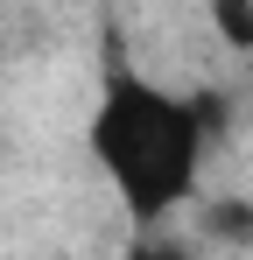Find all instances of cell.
<instances>
[{
  "label": "cell",
  "instance_id": "7a4b0ae2",
  "mask_svg": "<svg viewBox=\"0 0 253 260\" xmlns=\"http://www.w3.org/2000/svg\"><path fill=\"white\" fill-rule=\"evenodd\" d=\"M204 232L225 246H253V197H218L204 211Z\"/></svg>",
  "mask_w": 253,
  "mask_h": 260
},
{
  "label": "cell",
  "instance_id": "3957f363",
  "mask_svg": "<svg viewBox=\"0 0 253 260\" xmlns=\"http://www.w3.org/2000/svg\"><path fill=\"white\" fill-rule=\"evenodd\" d=\"M204 7H211V28H218V43L253 49V0H204Z\"/></svg>",
  "mask_w": 253,
  "mask_h": 260
},
{
  "label": "cell",
  "instance_id": "6da1fadb",
  "mask_svg": "<svg viewBox=\"0 0 253 260\" xmlns=\"http://www.w3.org/2000/svg\"><path fill=\"white\" fill-rule=\"evenodd\" d=\"M91 155H99V169L113 176V190L126 197V211L141 225H155V218H169L197 190L204 134H197L190 99L148 85L134 71H113L99 113H91Z\"/></svg>",
  "mask_w": 253,
  "mask_h": 260
},
{
  "label": "cell",
  "instance_id": "277c9868",
  "mask_svg": "<svg viewBox=\"0 0 253 260\" xmlns=\"http://www.w3.org/2000/svg\"><path fill=\"white\" fill-rule=\"evenodd\" d=\"M126 260H190V253H183L176 239H141V246H134Z\"/></svg>",
  "mask_w": 253,
  "mask_h": 260
}]
</instances>
